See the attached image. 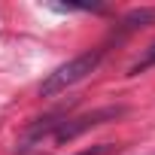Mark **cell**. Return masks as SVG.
Instances as JSON below:
<instances>
[{"label": "cell", "instance_id": "cell-2", "mask_svg": "<svg viewBox=\"0 0 155 155\" xmlns=\"http://www.w3.org/2000/svg\"><path fill=\"white\" fill-rule=\"evenodd\" d=\"M119 116H125V107H104V110H94V113H88V116L61 122L58 131H55V140H58V143H67V140H73V137H79L82 131L97 128V125H104L107 119H119Z\"/></svg>", "mask_w": 155, "mask_h": 155}, {"label": "cell", "instance_id": "cell-3", "mask_svg": "<svg viewBox=\"0 0 155 155\" xmlns=\"http://www.w3.org/2000/svg\"><path fill=\"white\" fill-rule=\"evenodd\" d=\"M146 25H155V6L131 9V12L122 18V28H125V31H137V28H146Z\"/></svg>", "mask_w": 155, "mask_h": 155}, {"label": "cell", "instance_id": "cell-4", "mask_svg": "<svg viewBox=\"0 0 155 155\" xmlns=\"http://www.w3.org/2000/svg\"><path fill=\"white\" fill-rule=\"evenodd\" d=\"M152 64H155V43H152V46L146 49V55H143V58H140V61H137V64H134V67H131L128 73H131V76H137L140 70H146V67H152Z\"/></svg>", "mask_w": 155, "mask_h": 155}, {"label": "cell", "instance_id": "cell-1", "mask_svg": "<svg viewBox=\"0 0 155 155\" xmlns=\"http://www.w3.org/2000/svg\"><path fill=\"white\" fill-rule=\"evenodd\" d=\"M101 58H104V49H94V52H85V55H79V58H73V61L61 64L55 73H49L46 79H43V85H40V94H43V97H55V94L67 91L70 85L82 82L88 73H94V70H97Z\"/></svg>", "mask_w": 155, "mask_h": 155}, {"label": "cell", "instance_id": "cell-5", "mask_svg": "<svg viewBox=\"0 0 155 155\" xmlns=\"http://www.w3.org/2000/svg\"><path fill=\"white\" fill-rule=\"evenodd\" d=\"M104 149H107V146H97V149H88V152H79V155H101Z\"/></svg>", "mask_w": 155, "mask_h": 155}]
</instances>
